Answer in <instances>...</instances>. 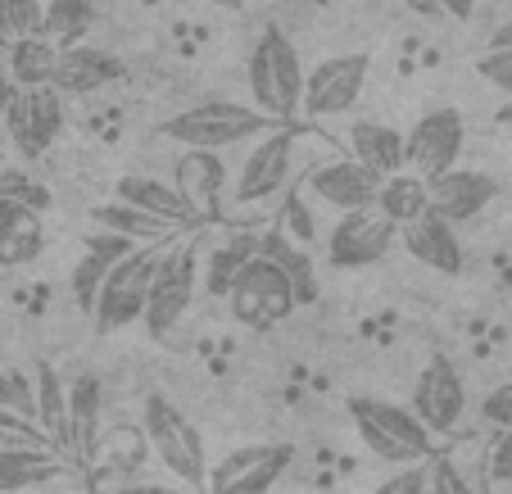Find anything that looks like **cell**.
Segmentation results:
<instances>
[{
	"mask_svg": "<svg viewBox=\"0 0 512 494\" xmlns=\"http://www.w3.org/2000/svg\"><path fill=\"white\" fill-rule=\"evenodd\" d=\"M309 191L322 204H331L336 214H363V209H377L381 177L372 168H363L358 159H331V164L313 168Z\"/></svg>",
	"mask_w": 512,
	"mask_h": 494,
	"instance_id": "e0dca14e",
	"label": "cell"
},
{
	"mask_svg": "<svg viewBox=\"0 0 512 494\" xmlns=\"http://www.w3.org/2000/svg\"><path fill=\"white\" fill-rule=\"evenodd\" d=\"M422 485H426V463H417V467H399L372 494H422Z\"/></svg>",
	"mask_w": 512,
	"mask_h": 494,
	"instance_id": "ab89813d",
	"label": "cell"
},
{
	"mask_svg": "<svg viewBox=\"0 0 512 494\" xmlns=\"http://www.w3.org/2000/svg\"><path fill=\"white\" fill-rule=\"evenodd\" d=\"M499 195V182L490 173H476V168H449L445 177L426 182V200H431V214L445 218L449 227L472 223L476 214H485Z\"/></svg>",
	"mask_w": 512,
	"mask_h": 494,
	"instance_id": "2e32d148",
	"label": "cell"
},
{
	"mask_svg": "<svg viewBox=\"0 0 512 494\" xmlns=\"http://www.w3.org/2000/svg\"><path fill=\"white\" fill-rule=\"evenodd\" d=\"M295 150H300V132L290 127H272L268 136L254 141V150L245 155L241 173H236V204H263L286 186L290 168H295Z\"/></svg>",
	"mask_w": 512,
	"mask_h": 494,
	"instance_id": "30bf717a",
	"label": "cell"
},
{
	"mask_svg": "<svg viewBox=\"0 0 512 494\" xmlns=\"http://www.w3.org/2000/svg\"><path fill=\"white\" fill-rule=\"evenodd\" d=\"M377 214L395 227L417 223L422 214H431V200H426V182L413 173H395V177H381V191H377Z\"/></svg>",
	"mask_w": 512,
	"mask_h": 494,
	"instance_id": "f1b7e54d",
	"label": "cell"
},
{
	"mask_svg": "<svg viewBox=\"0 0 512 494\" xmlns=\"http://www.w3.org/2000/svg\"><path fill=\"white\" fill-rule=\"evenodd\" d=\"M277 232H286L295 245H304V250H309V241H313V218H309V204H304L300 195H290V200L281 204Z\"/></svg>",
	"mask_w": 512,
	"mask_h": 494,
	"instance_id": "8d00e7d4",
	"label": "cell"
},
{
	"mask_svg": "<svg viewBox=\"0 0 512 494\" xmlns=\"http://www.w3.org/2000/svg\"><path fill=\"white\" fill-rule=\"evenodd\" d=\"M159 259H164L159 245H136L127 259H118L114 268H109L105 286H100V295H96V309H91V322H96L100 336H114V331L141 322L150 286H155V277H159Z\"/></svg>",
	"mask_w": 512,
	"mask_h": 494,
	"instance_id": "5b68a950",
	"label": "cell"
},
{
	"mask_svg": "<svg viewBox=\"0 0 512 494\" xmlns=\"http://www.w3.org/2000/svg\"><path fill=\"white\" fill-rule=\"evenodd\" d=\"M195 272H200V263L191 259V250H173L159 259V277L150 286V300H145L141 313L150 336H168L186 318V309L195 300Z\"/></svg>",
	"mask_w": 512,
	"mask_h": 494,
	"instance_id": "5bb4252c",
	"label": "cell"
},
{
	"mask_svg": "<svg viewBox=\"0 0 512 494\" xmlns=\"http://www.w3.org/2000/svg\"><path fill=\"white\" fill-rule=\"evenodd\" d=\"M481 417L490 422L494 431H512V381H503V386H494L490 395L481 399Z\"/></svg>",
	"mask_w": 512,
	"mask_h": 494,
	"instance_id": "f35d334b",
	"label": "cell"
},
{
	"mask_svg": "<svg viewBox=\"0 0 512 494\" xmlns=\"http://www.w3.org/2000/svg\"><path fill=\"white\" fill-rule=\"evenodd\" d=\"M250 96L254 109L263 118H272L277 127H286L290 118L300 114V100H304V64H300V50L277 23L259 32L250 50Z\"/></svg>",
	"mask_w": 512,
	"mask_h": 494,
	"instance_id": "7a4b0ae2",
	"label": "cell"
},
{
	"mask_svg": "<svg viewBox=\"0 0 512 494\" xmlns=\"http://www.w3.org/2000/svg\"><path fill=\"white\" fill-rule=\"evenodd\" d=\"M494 123H499V127H512V100H503V105H499V114H494Z\"/></svg>",
	"mask_w": 512,
	"mask_h": 494,
	"instance_id": "7dc6e473",
	"label": "cell"
},
{
	"mask_svg": "<svg viewBox=\"0 0 512 494\" xmlns=\"http://www.w3.org/2000/svg\"><path fill=\"white\" fill-rule=\"evenodd\" d=\"M0 408H10L19 417H37V395H32V377L19 368H0Z\"/></svg>",
	"mask_w": 512,
	"mask_h": 494,
	"instance_id": "e575fe53",
	"label": "cell"
},
{
	"mask_svg": "<svg viewBox=\"0 0 512 494\" xmlns=\"http://www.w3.org/2000/svg\"><path fill=\"white\" fill-rule=\"evenodd\" d=\"M404 5L413 14H422V19H440V5H435V0H404Z\"/></svg>",
	"mask_w": 512,
	"mask_h": 494,
	"instance_id": "bcb514c9",
	"label": "cell"
},
{
	"mask_svg": "<svg viewBox=\"0 0 512 494\" xmlns=\"http://www.w3.org/2000/svg\"><path fill=\"white\" fill-rule=\"evenodd\" d=\"M272 118H263L254 105H236V100H204V105H191L182 114L164 118L159 123V136L173 141L182 150H232L245 146V141H259V136L272 132Z\"/></svg>",
	"mask_w": 512,
	"mask_h": 494,
	"instance_id": "6da1fadb",
	"label": "cell"
},
{
	"mask_svg": "<svg viewBox=\"0 0 512 494\" xmlns=\"http://www.w3.org/2000/svg\"><path fill=\"white\" fill-rule=\"evenodd\" d=\"M408 408H413V417L431 431V436H449V431L463 422L467 386L445 354H435V359L422 368V377H417V386H413V404Z\"/></svg>",
	"mask_w": 512,
	"mask_h": 494,
	"instance_id": "8fae6325",
	"label": "cell"
},
{
	"mask_svg": "<svg viewBox=\"0 0 512 494\" xmlns=\"http://www.w3.org/2000/svg\"><path fill=\"white\" fill-rule=\"evenodd\" d=\"M0 449H50V440L37 431V422L0 408Z\"/></svg>",
	"mask_w": 512,
	"mask_h": 494,
	"instance_id": "d590c367",
	"label": "cell"
},
{
	"mask_svg": "<svg viewBox=\"0 0 512 494\" xmlns=\"http://www.w3.org/2000/svg\"><path fill=\"white\" fill-rule=\"evenodd\" d=\"M349 150L363 168H372L377 177H395L404 173V132L390 123H377V118H358L349 127Z\"/></svg>",
	"mask_w": 512,
	"mask_h": 494,
	"instance_id": "cb8c5ba5",
	"label": "cell"
},
{
	"mask_svg": "<svg viewBox=\"0 0 512 494\" xmlns=\"http://www.w3.org/2000/svg\"><path fill=\"white\" fill-rule=\"evenodd\" d=\"M232 313L236 322H245V327H277V322H286L290 313L300 309L295 304V291H290L286 272L277 268V263H268L263 254H254L250 263L241 268V277H236L232 286Z\"/></svg>",
	"mask_w": 512,
	"mask_h": 494,
	"instance_id": "52a82bcc",
	"label": "cell"
},
{
	"mask_svg": "<svg viewBox=\"0 0 512 494\" xmlns=\"http://www.w3.org/2000/svg\"><path fill=\"white\" fill-rule=\"evenodd\" d=\"M136 245L123 241V236L114 232H91L87 236V254L78 259V268H73V277H68V286H73V300H78V309H96V295L100 286H105L109 268H114L118 259H127Z\"/></svg>",
	"mask_w": 512,
	"mask_h": 494,
	"instance_id": "603a6c76",
	"label": "cell"
},
{
	"mask_svg": "<svg viewBox=\"0 0 512 494\" xmlns=\"http://www.w3.org/2000/svg\"><path fill=\"white\" fill-rule=\"evenodd\" d=\"M209 5H218V10H241L245 0H209Z\"/></svg>",
	"mask_w": 512,
	"mask_h": 494,
	"instance_id": "c3c4849f",
	"label": "cell"
},
{
	"mask_svg": "<svg viewBox=\"0 0 512 494\" xmlns=\"http://www.w3.org/2000/svg\"><path fill=\"white\" fill-rule=\"evenodd\" d=\"M490 481L512 485V431H499L490 440Z\"/></svg>",
	"mask_w": 512,
	"mask_h": 494,
	"instance_id": "60d3db41",
	"label": "cell"
},
{
	"mask_svg": "<svg viewBox=\"0 0 512 494\" xmlns=\"http://www.w3.org/2000/svg\"><path fill=\"white\" fill-rule=\"evenodd\" d=\"M223 186H227V164L218 155H209V150H186L173 164V191H182L200 218L218 214Z\"/></svg>",
	"mask_w": 512,
	"mask_h": 494,
	"instance_id": "44dd1931",
	"label": "cell"
},
{
	"mask_svg": "<svg viewBox=\"0 0 512 494\" xmlns=\"http://www.w3.org/2000/svg\"><path fill=\"white\" fill-rule=\"evenodd\" d=\"M467 141V123L458 109H431L413 123V132L404 136V173L422 177V182H435L445 177L449 168H458V155H463Z\"/></svg>",
	"mask_w": 512,
	"mask_h": 494,
	"instance_id": "8992f818",
	"label": "cell"
},
{
	"mask_svg": "<svg viewBox=\"0 0 512 494\" xmlns=\"http://www.w3.org/2000/svg\"><path fill=\"white\" fill-rule=\"evenodd\" d=\"M41 14H46L41 0H0V32L10 41L41 37Z\"/></svg>",
	"mask_w": 512,
	"mask_h": 494,
	"instance_id": "d6a6232c",
	"label": "cell"
},
{
	"mask_svg": "<svg viewBox=\"0 0 512 494\" xmlns=\"http://www.w3.org/2000/svg\"><path fill=\"white\" fill-rule=\"evenodd\" d=\"M395 223L377 214V209H363V214H340V223L331 227L327 236V263L340 272H358V268H372L390 254L395 245Z\"/></svg>",
	"mask_w": 512,
	"mask_h": 494,
	"instance_id": "7c38bea8",
	"label": "cell"
},
{
	"mask_svg": "<svg viewBox=\"0 0 512 494\" xmlns=\"http://www.w3.org/2000/svg\"><path fill=\"white\" fill-rule=\"evenodd\" d=\"M490 50H512V19L494 28V37H490Z\"/></svg>",
	"mask_w": 512,
	"mask_h": 494,
	"instance_id": "f6af8a7d",
	"label": "cell"
},
{
	"mask_svg": "<svg viewBox=\"0 0 512 494\" xmlns=\"http://www.w3.org/2000/svg\"><path fill=\"white\" fill-rule=\"evenodd\" d=\"M5 127H10V141L19 146V155H46L64 132V96L55 87L14 91L10 109H5Z\"/></svg>",
	"mask_w": 512,
	"mask_h": 494,
	"instance_id": "4fadbf2b",
	"label": "cell"
},
{
	"mask_svg": "<svg viewBox=\"0 0 512 494\" xmlns=\"http://www.w3.org/2000/svg\"><path fill=\"white\" fill-rule=\"evenodd\" d=\"M91 218H96L105 232L123 236V241H132V245H164V241H173V232H177V227L159 223V218L141 214V209H127V204H118V200L91 209Z\"/></svg>",
	"mask_w": 512,
	"mask_h": 494,
	"instance_id": "f546056e",
	"label": "cell"
},
{
	"mask_svg": "<svg viewBox=\"0 0 512 494\" xmlns=\"http://www.w3.org/2000/svg\"><path fill=\"white\" fill-rule=\"evenodd\" d=\"M141 431H145V445L155 449V458L186 481V490L204 485L209 476V458H204V440L195 431V422L164 395H150L145 399V413H141Z\"/></svg>",
	"mask_w": 512,
	"mask_h": 494,
	"instance_id": "277c9868",
	"label": "cell"
},
{
	"mask_svg": "<svg viewBox=\"0 0 512 494\" xmlns=\"http://www.w3.org/2000/svg\"><path fill=\"white\" fill-rule=\"evenodd\" d=\"M372 59L368 55H331L322 59L313 73H304V100L300 114L309 118H340L358 105L363 87H368Z\"/></svg>",
	"mask_w": 512,
	"mask_h": 494,
	"instance_id": "9c48e42d",
	"label": "cell"
},
{
	"mask_svg": "<svg viewBox=\"0 0 512 494\" xmlns=\"http://www.w3.org/2000/svg\"><path fill=\"white\" fill-rule=\"evenodd\" d=\"M100 408H105V390H100L96 372H82V377H73V386H64V463L68 467H87L96 458Z\"/></svg>",
	"mask_w": 512,
	"mask_h": 494,
	"instance_id": "9a60e30c",
	"label": "cell"
},
{
	"mask_svg": "<svg viewBox=\"0 0 512 494\" xmlns=\"http://www.w3.org/2000/svg\"><path fill=\"white\" fill-rule=\"evenodd\" d=\"M46 250V223L19 195H0V268H23Z\"/></svg>",
	"mask_w": 512,
	"mask_h": 494,
	"instance_id": "ffe728a7",
	"label": "cell"
},
{
	"mask_svg": "<svg viewBox=\"0 0 512 494\" xmlns=\"http://www.w3.org/2000/svg\"><path fill=\"white\" fill-rule=\"evenodd\" d=\"M96 23V0H50L41 14V37L50 46H82V37Z\"/></svg>",
	"mask_w": 512,
	"mask_h": 494,
	"instance_id": "4dcf8cb0",
	"label": "cell"
},
{
	"mask_svg": "<svg viewBox=\"0 0 512 494\" xmlns=\"http://www.w3.org/2000/svg\"><path fill=\"white\" fill-rule=\"evenodd\" d=\"M68 476V463L55 449H0V494H23Z\"/></svg>",
	"mask_w": 512,
	"mask_h": 494,
	"instance_id": "d4e9b609",
	"label": "cell"
},
{
	"mask_svg": "<svg viewBox=\"0 0 512 494\" xmlns=\"http://www.w3.org/2000/svg\"><path fill=\"white\" fill-rule=\"evenodd\" d=\"M5 55H10V37L0 32V68H5Z\"/></svg>",
	"mask_w": 512,
	"mask_h": 494,
	"instance_id": "681fc988",
	"label": "cell"
},
{
	"mask_svg": "<svg viewBox=\"0 0 512 494\" xmlns=\"http://www.w3.org/2000/svg\"><path fill=\"white\" fill-rule=\"evenodd\" d=\"M32 395H37V431L50 440V449L55 454H64V381H59V372L50 368V363H41L37 372H32Z\"/></svg>",
	"mask_w": 512,
	"mask_h": 494,
	"instance_id": "1f68e13d",
	"label": "cell"
},
{
	"mask_svg": "<svg viewBox=\"0 0 512 494\" xmlns=\"http://www.w3.org/2000/svg\"><path fill=\"white\" fill-rule=\"evenodd\" d=\"M345 408H349V417H354L358 440L377 458H386V463L417 467L435 454L431 431L413 417V408L395 404V399H377V395H354Z\"/></svg>",
	"mask_w": 512,
	"mask_h": 494,
	"instance_id": "3957f363",
	"label": "cell"
},
{
	"mask_svg": "<svg viewBox=\"0 0 512 494\" xmlns=\"http://www.w3.org/2000/svg\"><path fill=\"white\" fill-rule=\"evenodd\" d=\"M114 494H191L186 485H168V481H123Z\"/></svg>",
	"mask_w": 512,
	"mask_h": 494,
	"instance_id": "b9f144b4",
	"label": "cell"
},
{
	"mask_svg": "<svg viewBox=\"0 0 512 494\" xmlns=\"http://www.w3.org/2000/svg\"><path fill=\"white\" fill-rule=\"evenodd\" d=\"M127 68L118 55H109V50L100 46H64L55 59V78H50V87L59 91V96H96V91H105L109 82H118Z\"/></svg>",
	"mask_w": 512,
	"mask_h": 494,
	"instance_id": "ac0fdd59",
	"label": "cell"
},
{
	"mask_svg": "<svg viewBox=\"0 0 512 494\" xmlns=\"http://www.w3.org/2000/svg\"><path fill=\"white\" fill-rule=\"evenodd\" d=\"M114 200L127 204V209H141V214L159 218V223H168V227L200 223V214L191 209V200H186L182 191H173V182H159V177H150V173L118 177V182H114Z\"/></svg>",
	"mask_w": 512,
	"mask_h": 494,
	"instance_id": "d6986e66",
	"label": "cell"
},
{
	"mask_svg": "<svg viewBox=\"0 0 512 494\" xmlns=\"http://www.w3.org/2000/svg\"><path fill=\"white\" fill-rule=\"evenodd\" d=\"M476 73H481L494 91H503V96L512 100V50H485V55L476 59Z\"/></svg>",
	"mask_w": 512,
	"mask_h": 494,
	"instance_id": "74e56055",
	"label": "cell"
},
{
	"mask_svg": "<svg viewBox=\"0 0 512 494\" xmlns=\"http://www.w3.org/2000/svg\"><path fill=\"white\" fill-rule=\"evenodd\" d=\"M404 250L413 254L417 263H426L431 272H445V277H458V272H463V245H458V232L435 214H422L417 223L404 227Z\"/></svg>",
	"mask_w": 512,
	"mask_h": 494,
	"instance_id": "7402d4cb",
	"label": "cell"
},
{
	"mask_svg": "<svg viewBox=\"0 0 512 494\" xmlns=\"http://www.w3.org/2000/svg\"><path fill=\"white\" fill-rule=\"evenodd\" d=\"M440 5V14H449V19H472L476 14V0H435Z\"/></svg>",
	"mask_w": 512,
	"mask_h": 494,
	"instance_id": "7bdbcfd3",
	"label": "cell"
},
{
	"mask_svg": "<svg viewBox=\"0 0 512 494\" xmlns=\"http://www.w3.org/2000/svg\"><path fill=\"white\" fill-rule=\"evenodd\" d=\"M141 5H164V0H141Z\"/></svg>",
	"mask_w": 512,
	"mask_h": 494,
	"instance_id": "f907efd6",
	"label": "cell"
},
{
	"mask_svg": "<svg viewBox=\"0 0 512 494\" xmlns=\"http://www.w3.org/2000/svg\"><path fill=\"white\" fill-rule=\"evenodd\" d=\"M55 59H59V46H50L46 37H19V41H10L5 73H10V82L19 91H37V87H50Z\"/></svg>",
	"mask_w": 512,
	"mask_h": 494,
	"instance_id": "4316f807",
	"label": "cell"
},
{
	"mask_svg": "<svg viewBox=\"0 0 512 494\" xmlns=\"http://www.w3.org/2000/svg\"><path fill=\"white\" fill-rule=\"evenodd\" d=\"M290 463H295L290 445H241L209 467L204 494H268Z\"/></svg>",
	"mask_w": 512,
	"mask_h": 494,
	"instance_id": "ba28073f",
	"label": "cell"
},
{
	"mask_svg": "<svg viewBox=\"0 0 512 494\" xmlns=\"http://www.w3.org/2000/svg\"><path fill=\"white\" fill-rule=\"evenodd\" d=\"M422 494H476V485L467 481V472L445 454H431L426 458V485Z\"/></svg>",
	"mask_w": 512,
	"mask_h": 494,
	"instance_id": "836d02e7",
	"label": "cell"
},
{
	"mask_svg": "<svg viewBox=\"0 0 512 494\" xmlns=\"http://www.w3.org/2000/svg\"><path fill=\"white\" fill-rule=\"evenodd\" d=\"M14 82H10V73H5V68H0V123H5V109H10V100H14Z\"/></svg>",
	"mask_w": 512,
	"mask_h": 494,
	"instance_id": "ee69618b",
	"label": "cell"
},
{
	"mask_svg": "<svg viewBox=\"0 0 512 494\" xmlns=\"http://www.w3.org/2000/svg\"><path fill=\"white\" fill-rule=\"evenodd\" d=\"M259 254V236H250V232H241V236H232V241H223L218 250L209 254V259L200 263L204 268V291H209V300H227L232 295V286H236V277H241V268Z\"/></svg>",
	"mask_w": 512,
	"mask_h": 494,
	"instance_id": "83f0119b",
	"label": "cell"
},
{
	"mask_svg": "<svg viewBox=\"0 0 512 494\" xmlns=\"http://www.w3.org/2000/svg\"><path fill=\"white\" fill-rule=\"evenodd\" d=\"M0 195H10V191H5V186H0Z\"/></svg>",
	"mask_w": 512,
	"mask_h": 494,
	"instance_id": "816d5d0a",
	"label": "cell"
},
{
	"mask_svg": "<svg viewBox=\"0 0 512 494\" xmlns=\"http://www.w3.org/2000/svg\"><path fill=\"white\" fill-rule=\"evenodd\" d=\"M259 254L286 272L290 291H295V304L318 300V263H313V254L304 250V245H295L286 232H268V236H259Z\"/></svg>",
	"mask_w": 512,
	"mask_h": 494,
	"instance_id": "484cf974",
	"label": "cell"
}]
</instances>
